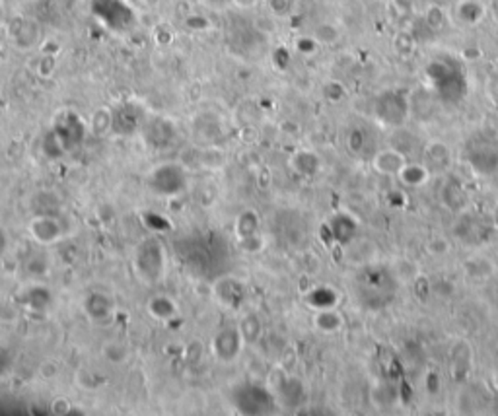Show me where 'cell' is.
Returning <instances> with one entry per match:
<instances>
[{
    "label": "cell",
    "instance_id": "1",
    "mask_svg": "<svg viewBox=\"0 0 498 416\" xmlns=\"http://www.w3.org/2000/svg\"><path fill=\"white\" fill-rule=\"evenodd\" d=\"M133 269L138 280L146 286H156L166 274V249L158 238H148L136 245Z\"/></svg>",
    "mask_w": 498,
    "mask_h": 416
},
{
    "label": "cell",
    "instance_id": "2",
    "mask_svg": "<svg viewBox=\"0 0 498 416\" xmlns=\"http://www.w3.org/2000/svg\"><path fill=\"white\" fill-rule=\"evenodd\" d=\"M148 187L158 197H175L185 189L187 185V173L179 164H162L150 171L146 179Z\"/></svg>",
    "mask_w": 498,
    "mask_h": 416
},
{
    "label": "cell",
    "instance_id": "3",
    "mask_svg": "<svg viewBox=\"0 0 498 416\" xmlns=\"http://www.w3.org/2000/svg\"><path fill=\"white\" fill-rule=\"evenodd\" d=\"M243 343H245V339L242 337L240 327H224L212 339L210 346H212V352H214L216 360L224 362V364H232L242 354Z\"/></svg>",
    "mask_w": 498,
    "mask_h": 416
},
{
    "label": "cell",
    "instance_id": "4",
    "mask_svg": "<svg viewBox=\"0 0 498 416\" xmlns=\"http://www.w3.org/2000/svg\"><path fill=\"white\" fill-rule=\"evenodd\" d=\"M29 234L39 245H53L62 238V228L57 218L49 215H39L29 222Z\"/></svg>",
    "mask_w": 498,
    "mask_h": 416
},
{
    "label": "cell",
    "instance_id": "5",
    "mask_svg": "<svg viewBox=\"0 0 498 416\" xmlns=\"http://www.w3.org/2000/svg\"><path fill=\"white\" fill-rule=\"evenodd\" d=\"M214 296L219 297V302L222 306L230 309H238L243 304V297H245V290L240 280L226 276L216 282L214 286Z\"/></svg>",
    "mask_w": 498,
    "mask_h": 416
},
{
    "label": "cell",
    "instance_id": "6",
    "mask_svg": "<svg viewBox=\"0 0 498 416\" xmlns=\"http://www.w3.org/2000/svg\"><path fill=\"white\" fill-rule=\"evenodd\" d=\"M84 313L94 323H105L113 315V302L101 292H94L84 299Z\"/></svg>",
    "mask_w": 498,
    "mask_h": 416
},
{
    "label": "cell",
    "instance_id": "7",
    "mask_svg": "<svg viewBox=\"0 0 498 416\" xmlns=\"http://www.w3.org/2000/svg\"><path fill=\"white\" fill-rule=\"evenodd\" d=\"M146 311L156 321H171L179 315L177 304L170 296H154L146 304Z\"/></svg>",
    "mask_w": 498,
    "mask_h": 416
},
{
    "label": "cell",
    "instance_id": "8",
    "mask_svg": "<svg viewBox=\"0 0 498 416\" xmlns=\"http://www.w3.org/2000/svg\"><path fill=\"white\" fill-rule=\"evenodd\" d=\"M236 238L240 239L243 247L257 239V232H259V218L253 210H243L242 215L236 218Z\"/></svg>",
    "mask_w": 498,
    "mask_h": 416
},
{
    "label": "cell",
    "instance_id": "9",
    "mask_svg": "<svg viewBox=\"0 0 498 416\" xmlns=\"http://www.w3.org/2000/svg\"><path fill=\"white\" fill-rule=\"evenodd\" d=\"M90 129L94 134L97 136H101V134H105V132L113 129V113H111L110 109H97L96 113L92 115V121H90Z\"/></svg>",
    "mask_w": 498,
    "mask_h": 416
},
{
    "label": "cell",
    "instance_id": "10",
    "mask_svg": "<svg viewBox=\"0 0 498 416\" xmlns=\"http://www.w3.org/2000/svg\"><path fill=\"white\" fill-rule=\"evenodd\" d=\"M240 331L245 343H251L261 334V321L257 319V315H245L240 323Z\"/></svg>",
    "mask_w": 498,
    "mask_h": 416
},
{
    "label": "cell",
    "instance_id": "11",
    "mask_svg": "<svg viewBox=\"0 0 498 416\" xmlns=\"http://www.w3.org/2000/svg\"><path fill=\"white\" fill-rule=\"evenodd\" d=\"M105 348L113 350V354H111V352L105 354V358H108L110 362H113V364H123V362L129 358V350H127V346L121 345V343H111V345H108Z\"/></svg>",
    "mask_w": 498,
    "mask_h": 416
},
{
    "label": "cell",
    "instance_id": "12",
    "mask_svg": "<svg viewBox=\"0 0 498 416\" xmlns=\"http://www.w3.org/2000/svg\"><path fill=\"white\" fill-rule=\"evenodd\" d=\"M69 408H71V403H69L66 399H62V397L55 399L53 404H51V411H53L55 415H64V413H69Z\"/></svg>",
    "mask_w": 498,
    "mask_h": 416
},
{
    "label": "cell",
    "instance_id": "13",
    "mask_svg": "<svg viewBox=\"0 0 498 416\" xmlns=\"http://www.w3.org/2000/svg\"><path fill=\"white\" fill-rule=\"evenodd\" d=\"M269 6H271L273 12L279 14V16L286 14L288 12V8H290V4H288L286 0H269Z\"/></svg>",
    "mask_w": 498,
    "mask_h": 416
},
{
    "label": "cell",
    "instance_id": "14",
    "mask_svg": "<svg viewBox=\"0 0 498 416\" xmlns=\"http://www.w3.org/2000/svg\"><path fill=\"white\" fill-rule=\"evenodd\" d=\"M232 2L240 8H253L257 4V0H232Z\"/></svg>",
    "mask_w": 498,
    "mask_h": 416
},
{
    "label": "cell",
    "instance_id": "15",
    "mask_svg": "<svg viewBox=\"0 0 498 416\" xmlns=\"http://www.w3.org/2000/svg\"><path fill=\"white\" fill-rule=\"evenodd\" d=\"M6 247H8V239H6V234H4V232L0 230V257L4 255Z\"/></svg>",
    "mask_w": 498,
    "mask_h": 416
},
{
    "label": "cell",
    "instance_id": "16",
    "mask_svg": "<svg viewBox=\"0 0 498 416\" xmlns=\"http://www.w3.org/2000/svg\"><path fill=\"white\" fill-rule=\"evenodd\" d=\"M2 16H4V10H2V6H0V22H2Z\"/></svg>",
    "mask_w": 498,
    "mask_h": 416
}]
</instances>
